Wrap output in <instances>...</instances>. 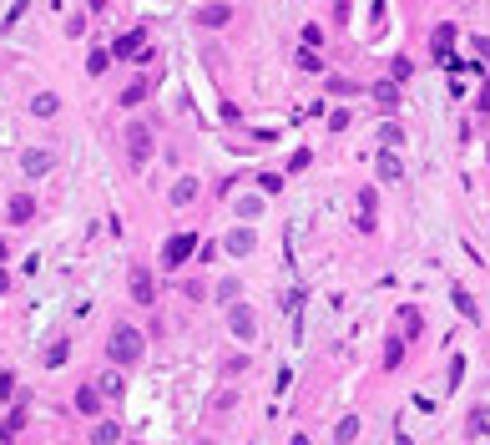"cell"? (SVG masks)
<instances>
[{"mask_svg": "<svg viewBox=\"0 0 490 445\" xmlns=\"http://www.w3.org/2000/svg\"><path fill=\"white\" fill-rule=\"evenodd\" d=\"M122 440V425H112V420H96V430H91V445H117Z\"/></svg>", "mask_w": 490, "mask_h": 445, "instance_id": "cell-14", "label": "cell"}, {"mask_svg": "<svg viewBox=\"0 0 490 445\" xmlns=\"http://www.w3.org/2000/svg\"><path fill=\"white\" fill-rule=\"evenodd\" d=\"M76 410H81V415H101V389H96V384H81V389H76Z\"/></svg>", "mask_w": 490, "mask_h": 445, "instance_id": "cell-12", "label": "cell"}, {"mask_svg": "<svg viewBox=\"0 0 490 445\" xmlns=\"http://www.w3.org/2000/svg\"><path fill=\"white\" fill-rule=\"evenodd\" d=\"M318 41H323V31H318V26H303V46H308V51H313V46H318Z\"/></svg>", "mask_w": 490, "mask_h": 445, "instance_id": "cell-31", "label": "cell"}, {"mask_svg": "<svg viewBox=\"0 0 490 445\" xmlns=\"http://www.w3.org/2000/svg\"><path fill=\"white\" fill-rule=\"evenodd\" d=\"M106 66H112V51H106V46H96V51L86 56V71H91V76H101Z\"/></svg>", "mask_w": 490, "mask_h": 445, "instance_id": "cell-17", "label": "cell"}, {"mask_svg": "<svg viewBox=\"0 0 490 445\" xmlns=\"http://www.w3.org/2000/svg\"><path fill=\"white\" fill-rule=\"evenodd\" d=\"M142 96H147V81H132V86H127V91H122V106H137V101H142Z\"/></svg>", "mask_w": 490, "mask_h": 445, "instance_id": "cell-24", "label": "cell"}, {"mask_svg": "<svg viewBox=\"0 0 490 445\" xmlns=\"http://www.w3.org/2000/svg\"><path fill=\"white\" fill-rule=\"evenodd\" d=\"M197 445H212V440H197Z\"/></svg>", "mask_w": 490, "mask_h": 445, "instance_id": "cell-38", "label": "cell"}, {"mask_svg": "<svg viewBox=\"0 0 490 445\" xmlns=\"http://www.w3.org/2000/svg\"><path fill=\"white\" fill-rule=\"evenodd\" d=\"M470 46H475V51H480V56H490V41H485V36H475V41H470Z\"/></svg>", "mask_w": 490, "mask_h": 445, "instance_id": "cell-34", "label": "cell"}, {"mask_svg": "<svg viewBox=\"0 0 490 445\" xmlns=\"http://www.w3.org/2000/svg\"><path fill=\"white\" fill-rule=\"evenodd\" d=\"M450 41H455V26H434V56H450Z\"/></svg>", "mask_w": 490, "mask_h": 445, "instance_id": "cell-20", "label": "cell"}, {"mask_svg": "<svg viewBox=\"0 0 490 445\" xmlns=\"http://www.w3.org/2000/svg\"><path fill=\"white\" fill-rule=\"evenodd\" d=\"M127 289H132V299H137V304H152V299H157V284H152V273H147L142 263H132V273H127Z\"/></svg>", "mask_w": 490, "mask_h": 445, "instance_id": "cell-5", "label": "cell"}, {"mask_svg": "<svg viewBox=\"0 0 490 445\" xmlns=\"http://www.w3.org/2000/svg\"><path fill=\"white\" fill-rule=\"evenodd\" d=\"M480 111H490V86H485V91H480Z\"/></svg>", "mask_w": 490, "mask_h": 445, "instance_id": "cell-36", "label": "cell"}, {"mask_svg": "<svg viewBox=\"0 0 490 445\" xmlns=\"http://www.w3.org/2000/svg\"><path fill=\"white\" fill-rule=\"evenodd\" d=\"M192 198H197V183H192V178H182V183L172 188V203H192Z\"/></svg>", "mask_w": 490, "mask_h": 445, "instance_id": "cell-22", "label": "cell"}, {"mask_svg": "<svg viewBox=\"0 0 490 445\" xmlns=\"http://www.w3.org/2000/svg\"><path fill=\"white\" fill-rule=\"evenodd\" d=\"M228 329H233V339H253V334H258V314L248 309V304H228Z\"/></svg>", "mask_w": 490, "mask_h": 445, "instance_id": "cell-3", "label": "cell"}, {"mask_svg": "<svg viewBox=\"0 0 490 445\" xmlns=\"http://www.w3.org/2000/svg\"><path fill=\"white\" fill-rule=\"evenodd\" d=\"M6 218H11V222H31V218H36V198H31V193H16L11 208H6Z\"/></svg>", "mask_w": 490, "mask_h": 445, "instance_id": "cell-11", "label": "cell"}, {"mask_svg": "<svg viewBox=\"0 0 490 445\" xmlns=\"http://www.w3.org/2000/svg\"><path fill=\"white\" fill-rule=\"evenodd\" d=\"M238 213H243V218H258V213H263V203H258V198H243V203H238Z\"/></svg>", "mask_w": 490, "mask_h": 445, "instance_id": "cell-29", "label": "cell"}, {"mask_svg": "<svg viewBox=\"0 0 490 445\" xmlns=\"http://www.w3.org/2000/svg\"><path fill=\"white\" fill-rule=\"evenodd\" d=\"M455 309H460L465 319H475V304H470V294H465V289H455Z\"/></svg>", "mask_w": 490, "mask_h": 445, "instance_id": "cell-28", "label": "cell"}, {"mask_svg": "<svg viewBox=\"0 0 490 445\" xmlns=\"http://www.w3.org/2000/svg\"><path fill=\"white\" fill-rule=\"evenodd\" d=\"M405 178V162L395 157V147H385L379 152V183H400Z\"/></svg>", "mask_w": 490, "mask_h": 445, "instance_id": "cell-9", "label": "cell"}, {"mask_svg": "<svg viewBox=\"0 0 490 445\" xmlns=\"http://www.w3.org/2000/svg\"><path fill=\"white\" fill-rule=\"evenodd\" d=\"M400 359H405V339H390V349H385V364H390V369H395V364H400Z\"/></svg>", "mask_w": 490, "mask_h": 445, "instance_id": "cell-26", "label": "cell"}, {"mask_svg": "<svg viewBox=\"0 0 490 445\" xmlns=\"http://www.w3.org/2000/svg\"><path fill=\"white\" fill-rule=\"evenodd\" d=\"M127 152H132V162H137V167L152 157V132H147L142 122H132V127H127Z\"/></svg>", "mask_w": 490, "mask_h": 445, "instance_id": "cell-6", "label": "cell"}, {"mask_svg": "<svg viewBox=\"0 0 490 445\" xmlns=\"http://www.w3.org/2000/svg\"><path fill=\"white\" fill-rule=\"evenodd\" d=\"M51 167H56V152H51V147H31V152H21V173H26V178H46Z\"/></svg>", "mask_w": 490, "mask_h": 445, "instance_id": "cell-4", "label": "cell"}, {"mask_svg": "<svg viewBox=\"0 0 490 445\" xmlns=\"http://www.w3.org/2000/svg\"><path fill=\"white\" fill-rule=\"evenodd\" d=\"M192 253H197V238H192V233H172L167 243H162V268H172V273H177Z\"/></svg>", "mask_w": 490, "mask_h": 445, "instance_id": "cell-2", "label": "cell"}, {"mask_svg": "<svg viewBox=\"0 0 490 445\" xmlns=\"http://www.w3.org/2000/svg\"><path fill=\"white\" fill-rule=\"evenodd\" d=\"M329 91H334V96H344V91H354V81H349V76H334V81H329Z\"/></svg>", "mask_w": 490, "mask_h": 445, "instance_id": "cell-32", "label": "cell"}, {"mask_svg": "<svg viewBox=\"0 0 490 445\" xmlns=\"http://www.w3.org/2000/svg\"><path fill=\"white\" fill-rule=\"evenodd\" d=\"M485 157H490V147H485Z\"/></svg>", "mask_w": 490, "mask_h": 445, "instance_id": "cell-39", "label": "cell"}, {"mask_svg": "<svg viewBox=\"0 0 490 445\" xmlns=\"http://www.w3.org/2000/svg\"><path fill=\"white\" fill-rule=\"evenodd\" d=\"M258 188H263V193H278V188H283V178H273V173H263V178H258Z\"/></svg>", "mask_w": 490, "mask_h": 445, "instance_id": "cell-30", "label": "cell"}, {"mask_svg": "<svg viewBox=\"0 0 490 445\" xmlns=\"http://www.w3.org/2000/svg\"><path fill=\"white\" fill-rule=\"evenodd\" d=\"M56 106H61V96H56V91H41V96L31 101V111H36V117H56Z\"/></svg>", "mask_w": 490, "mask_h": 445, "instance_id": "cell-16", "label": "cell"}, {"mask_svg": "<svg viewBox=\"0 0 490 445\" xmlns=\"http://www.w3.org/2000/svg\"><path fill=\"white\" fill-rule=\"evenodd\" d=\"M354 435H359V420H354V415H344V420L334 425V440H339V445H349Z\"/></svg>", "mask_w": 490, "mask_h": 445, "instance_id": "cell-19", "label": "cell"}, {"mask_svg": "<svg viewBox=\"0 0 490 445\" xmlns=\"http://www.w3.org/2000/svg\"><path fill=\"white\" fill-rule=\"evenodd\" d=\"M106 354H112V364H137L142 354H147V339H142V329L137 324H117L112 329V344H106Z\"/></svg>", "mask_w": 490, "mask_h": 445, "instance_id": "cell-1", "label": "cell"}, {"mask_svg": "<svg viewBox=\"0 0 490 445\" xmlns=\"http://www.w3.org/2000/svg\"><path fill=\"white\" fill-rule=\"evenodd\" d=\"M400 319H405V334H419V309H415V304H405Z\"/></svg>", "mask_w": 490, "mask_h": 445, "instance_id": "cell-25", "label": "cell"}, {"mask_svg": "<svg viewBox=\"0 0 490 445\" xmlns=\"http://www.w3.org/2000/svg\"><path fill=\"white\" fill-rule=\"evenodd\" d=\"M142 41H147V31H127V36H117L112 61H127V56H137V51H142Z\"/></svg>", "mask_w": 490, "mask_h": 445, "instance_id": "cell-10", "label": "cell"}, {"mask_svg": "<svg viewBox=\"0 0 490 445\" xmlns=\"http://www.w3.org/2000/svg\"><path fill=\"white\" fill-rule=\"evenodd\" d=\"M460 379H465V359L455 354V359H450V384H460Z\"/></svg>", "mask_w": 490, "mask_h": 445, "instance_id": "cell-33", "label": "cell"}, {"mask_svg": "<svg viewBox=\"0 0 490 445\" xmlns=\"http://www.w3.org/2000/svg\"><path fill=\"white\" fill-rule=\"evenodd\" d=\"M298 66H303V71H323V56L303 46V51H298Z\"/></svg>", "mask_w": 490, "mask_h": 445, "instance_id": "cell-23", "label": "cell"}, {"mask_svg": "<svg viewBox=\"0 0 490 445\" xmlns=\"http://www.w3.org/2000/svg\"><path fill=\"white\" fill-rule=\"evenodd\" d=\"M288 445H313V440H308V435H293V440H288Z\"/></svg>", "mask_w": 490, "mask_h": 445, "instance_id": "cell-37", "label": "cell"}, {"mask_svg": "<svg viewBox=\"0 0 490 445\" xmlns=\"http://www.w3.org/2000/svg\"><path fill=\"white\" fill-rule=\"evenodd\" d=\"M21 425H26V405H16V410L6 415V425H0V440H16V435H21Z\"/></svg>", "mask_w": 490, "mask_h": 445, "instance_id": "cell-15", "label": "cell"}, {"mask_svg": "<svg viewBox=\"0 0 490 445\" xmlns=\"http://www.w3.org/2000/svg\"><path fill=\"white\" fill-rule=\"evenodd\" d=\"M379 142H385V147H400V142H405V132H400V127H395V122H390V127H385V132H379Z\"/></svg>", "mask_w": 490, "mask_h": 445, "instance_id": "cell-27", "label": "cell"}, {"mask_svg": "<svg viewBox=\"0 0 490 445\" xmlns=\"http://www.w3.org/2000/svg\"><path fill=\"white\" fill-rule=\"evenodd\" d=\"M223 248H228L233 258H248V253L258 248V233H253V228H233V233L223 238Z\"/></svg>", "mask_w": 490, "mask_h": 445, "instance_id": "cell-7", "label": "cell"}, {"mask_svg": "<svg viewBox=\"0 0 490 445\" xmlns=\"http://www.w3.org/2000/svg\"><path fill=\"white\" fill-rule=\"evenodd\" d=\"M66 354H71V344H66V339H56V344H51V349H46V364H51V369H56V364H66Z\"/></svg>", "mask_w": 490, "mask_h": 445, "instance_id": "cell-21", "label": "cell"}, {"mask_svg": "<svg viewBox=\"0 0 490 445\" xmlns=\"http://www.w3.org/2000/svg\"><path fill=\"white\" fill-rule=\"evenodd\" d=\"M359 228H374V193H359Z\"/></svg>", "mask_w": 490, "mask_h": 445, "instance_id": "cell-18", "label": "cell"}, {"mask_svg": "<svg viewBox=\"0 0 490 445\" xmlns=\"http://www.w3.org/2000/svg\"><path fill=\"white\" fill-rule=\"evenodd\" d=\"M374 101L385 106V111H395V106H400V81H379V86H374Z\"/></svg>", "mask_w": 490, "mask_h": 445, "instance_id": "cell-13", "label": "cell"}, {"mask_svg": "<svg viewBox=\"0 0 490 445\" xmlns=\"http://www.w3.org/2000/svg\"><path fill=\"white\" fill-rule=\"evenodd\" d=\"M6 289H11V273H6V268H0V294H6Z\"/></svg>", "mask_w": 490, "mask_h": 445, "instance_id": "cell-35", "label": "cell"}, {"mask_svg": "<svg viewBox=\"0 0 490 445\" xmlns=\"http://www.w3.org/2000/svg\"><path fill=\"white\" fill-rule=\"evenodd\" d=\"M228 21H233V11L223 6V0H217V6H202V11H197V26H207V31H223Z\"/></svg>", "mask_w": 490, "mask_h": 445, "instance_id": "cell-8", "label": "cell"}]
</instances>
